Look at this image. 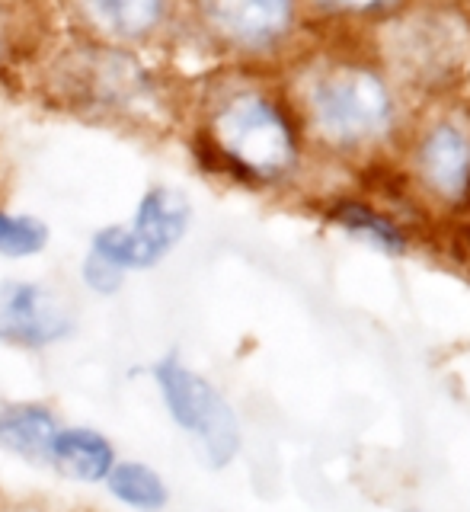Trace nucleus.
<instances>
[{"mask_svg":"<svg viewBox=\"0 0 470 512\" xmlns=\"http://www.w3.org/2000/svg\"><path fill=\"white\" fill-rule=\"evenodd\" d=\"M0 512H55V509L36 500H7V496H0Z\"/></svg>","mask_w":470,"mask_h":512,"instance_id":"dca6fc26","label":"nucleus"},{"mask_svg":"<svg viewBox=\"0 0 470 512\" xmlns=\"http://www.w3.org/2000/svg\"><path fill=\"white\" fill-rule=\"evenodd\" d=\"M52 247V228L36 212L10 208L0 202V260L7 263H26Z\"/></svg>","mask_w":470,"mask_h":512,"instance_id":"f8f14e48","label":"nucleus"},{"mask_svg":"<svg viewBox=\"0 0 470 512\" xmlns=\"http://www.w3.org/2000/svg\"><path fill=\"white\" fill-rule=\"evenodd\" d=\"M61 413L55 404L39 397L0 400V455L45 471L48 442L61 426Z\"/></svg>","mask_w":470,"mask_h":512,"instance_id":"9d476101","label":"nucleus"},{"mask_svg":"<svg viewBox=\"0 0 470 512\" xmlns=\"http://www.w3.org/2000/svg\"><path fill=\"white\" fill-rule=\"evenodd\" d=\"M77 282H80V288H84V295L109 301V298H119L125 292L128 276L119 266L103 260V256L84 250V256H80V263H77Z\"/></svg>","mask_w":470,"mask_h":512,"instance_id":"4468645a","label":"nucleus"},{"mask_svg":"<svg viewBox=\"0 0 470 512\" xmlns=\"http://www.w3.org/2000/svg\"><path fill=\"white\" fill-rule=\"evenodd\" d=\"M192 218H196V208H192L186 189L173 183H154L141 192L125 221L96 228L87 237V250L119 266L132 279L164 266L183 247Z\"/></svg>","mask_w":470,"mask_h":512,"instance_id":"7ed1b4c3","label":"nucleus"},{"mask_svg":"<svg viewBox=\"0 0 470 512\" xmlns=\"http://www.w3.org/2000/svg\"><path fill=\"white\" fill-rule=\"evenodd\" d=\"M135 375L151 381L170 426L189 439L208 471H224L240 458L243 423L237 407L212 378L183 359L180 349L160 352L148 365H138Z\"/></svg>","mask_w":470,"mask_h":512,"instance_id":"f03ea898","label":"nucleus"},{"mask_svg":"<svg viewBox=\"0 0 470 512\" xmlns=\"http://www.w3.org/2000/svg\"><path fill=\"white\" fill-rule=\"evenodd\" d=\"M327 7H339V10H352V13H368V10H381L394 0H320Z\"/></svg>","mask_w":470,"mask_h":512,"instance_id":"2eb2a0df","label":"nucleus"},{"mask_svg":"<svg viewBox=\"0 0 470 512\" xmlns=\"http://www.w3.org/2000/svg\"><path fill=\"white\" fill-rule=\"evenodd\" d=\"M103 493L125 512H167L173 503V487L157 464L122 455L116 468L103 480Z\"/></svg>","mask_w":470,"mask_h":512,"instance_id":"9b49d317","label":"nucleus"},{"mask_svg":"<svg viewBox=\"0 0 470 512\" xmlns=\"http://www.w3.org/2000/svg\"><path fill=\"white\" fill-rule=\"evenodd\" d=\"M416 167L423 186L448 205L470 199V138L458 125H432L419 141Z\"/></svg>","mask_w":470,"mask_h":512,"instance_id":"1a4fd4ad","label":"nucleus"},{"mask_svg":"<svg viewBox=\"0 0 470 512\" xmlns=\"http://www.w3.org/2000/svg\"><path fill=\"white\" fill-rule=\"evenodd\" d=\"M333 221L343 224V228L355 237L368 240L371 247H378L384 253H407V231L400 228L397 221H391L387 215L375 212L362 202H339L333 205Z\"/></svg>","mask_w":470,"mask_h":512,"instance_id":"ddd939ff","label":"nucleus"},{"mask_svg":"<svg viewBox=\"0 0 470 512\" xmlns=\"http://www.w3.org/2000/svg\"><path fill=\"white\" fill-rule=\"evenodd\" d=\"M196 154L208 170L228 180L269 189L298 167V128L279 100L256 87L215 96L196 132Z\"/></svg>","mask_w":470,"mask_h":512,"instance_id":"f257e3e1","label":"nucleus"},{"mask_svg":"<svg viewBox=\"0 0 470 512\" xmlns=\"http://www.w3.org/2000/svg\"><path fill=\"white\" fill-rule=\"evenodd\" d=\"M119 458V445L106 429L64 420L48 442L45 471L77 487H103Z\"/></svg>","mask_w":470,"mask_h":512,"instance_id":"0eeeda50","label":"nucleus"},{"mask_svg":"<svg viewBox=\"0 0 470 512\" xmlns=\"http://www.w3.org/2000/svg\"><path fill=\"white\" fill-rule=\"evenodd\" d=\"M77 330V304L61 285L36 276L0 279V349L45 356L68 346Z\"/></svg>","mask_w":470,"mask_h":512,"instance_id":"39448f33","label":"nucleus"},{"mask_svg":"<svg viewBox=\"0 0 470 512\" xmlns=\"http://www.w3.org/2000/svg\"><path fill=\"white\" fill-rule=\"evenodd\" d=\"M192 7L208 36L247 55L269 52L295 23V0H192Z\"/></svg>","mask_w":470,"mask_h":512,"instance_id":"423d86ee","label":"nucleus"},{"mask_svg":"<svg viewBox=\"0 0 470 512\" xmlns=\"http://www.w3.org/2000/svg\"><path fill=\"white\" fill-rule=\"evenodd\" d=\"M311 128L336 148H359L394 125V96L368 68H333L307 93Z\"/></svg>","mask_w":470,"mask_h":512,"instance_id":"20e7f679","label":"nucleus"},{"mask_svg":"<svg viewBox=\"0 0 470 512\" xmlns=\"http://www.w3.org/2000/svg\"><path fill=\"white\" fill-rule=\"evenodd\" d=\"M90 36L112 48L144 45L167 26L173 0H71Z\"/></svg>","mask_w":470,"mask_h":512,"instance_id":"6e6552de","label":"nucleus"}]
</instances>
